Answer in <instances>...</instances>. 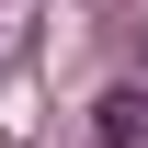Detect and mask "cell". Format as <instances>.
<instances>
[{
    "label": "cell",
    "instance_id": "6da1fadb",
    "mask_svg": "<svg viewBox=\"0 0 148 148\" xmlns=\"http://www.w3.org/2000/svg\"><path fill=\"white\" fill-rule=\"evenodd\" d=\"M91 137H103V148H148V91H137V80L91 103Z\"/></svg>",
    "mask_w": 148,
    "mask_h": 148
}]
</instances>
